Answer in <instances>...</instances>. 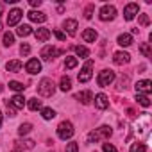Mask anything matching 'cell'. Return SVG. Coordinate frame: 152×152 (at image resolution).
Segmentation results:
<instances>
[{"instance_id": "obj_1", "label": "cell", "mask_w": 152, "mask_h": 152, "mask_svg": "<svg viewBox=\"0 0 152 152\" xmlns=\"http://www.w3.org/2000/svg\"><path fill=\"white\" fill-rule=\"evenodd\" d=\"M113 134V129L109 127V125H102V127H99V129H95V131H91L90 134H88V143H97V141H100V140H106V138H109Z\"/></svg>"}, {"instance_id": "obj_2", "label": "cell", "mask_w": 152, "mask_h": 152, "mask_svg": "<svg viewBox=\"0 0 152 152\" xmlns=\"http://www.w3.org/2000/svg\"><path fill=\"white\" fill-rule=\"evenodd\" d=\"M54 91H56V84H54L52 79L45 77V79L39 81V84H38V93H39L41 97H52Z\"/></svg>"}, {"instance_id": "obj_3", "label": "cell", "mask_w": 152, "mask_h": 152, "mask_svg": "<svg viewBox=\"0 0 152 152\" xmlns=\"http://www.w3.org/2000/svg\"><path fill=\"white\" fill-rule=\"evenodd\" d=\"M73 132H75V129H73L72 122H68V120H64V122H61V124L57 125V136H59L63 141L70 140V138L73 136Z\"/></svg>"}, {"instance_id": "obj_4", "label": "cell", "mask_w": 152, "mask_h": 152, "mask_svg": "<svg viewBox=\"0 0 152 152\" xmlns=\"http://www.w3.org/2000/svg\"><path fill=\"white\" fill-rule=\"evenodd\" d=\"M115 81V72L113 70H102V72H99V75H97V83H99V86H102V88H106V86H109L111 83Z\"/></svg>"}, {"instance_id": "obj_5", "label": "cell", "mask_w": 152, "mask_h": 152, "mask_svg": "<svg viewBox=\"0 0 152 152\" xmlns=\"http://www.w3.org/2000/svg\"><path fill=\"white\" fill-rule=\"evenodd\" d=\"M93 75V59H88L79 72V83H88Z\"/></svg>"}, {"instance_id": "obj_6", "label": "cell", "mask_w": 152, "mask_h": 152, "mask_svg": "<svg viewBox=\"0 0 152 152\" xmlns=\"http://www.w3.org/2000/svg\"><path fill=\"white\" fill-rule=\"evenodd\" d=\"M99 16H100V20H102V22L115 20V16H116V9H115V6H109V4L102 6V7H100V11H99Z\"/></svg>"}, {"instance_id": "obj_7", "label": "cell", "mask_w": 152, "mask_h": 152, "mask_svg": "<svg viewBox=\"0 0 152 152\" xmlns=\"http://www.w3.org/2000/svg\"><path fill=\"white\" fill-rule=\"evenodd\" d=\"M59 54H63V50H59V48H56V47H52V45H47V47L41 48V59H45V61H52V59L57 57Z\"/></svg>"}, {"instance_id": "obj_8", "label": "cell", "mask_w": 152, "mask_h": 152, "mask_svg": "<svg viewBox=\"0 0 152 152\" xmlns=\"http://www.w3.org/2000/svg\"><path fill=\"white\" fill-rule=\"evenodd\" d=\"M134 90H136V93H138V95H148V93L152 91V83H150L148 79L138 81V83L134 84Z\"/></svg>"}, {"instance_id": "obj_9", "label": "cell", "mask_w": 152, "mask_h": 152, "mask_svg": "<svg viewBox=\"0 0 152 152\" xmlns=\"http://www.w3.org/2000/svg\"><path fill=\"white\" fill-rule=\"evenodd\" d=\"M22 16H23V11H22V9H18V7L11 9V11H9V15H7V25H9V27L18 25V23H20V20H22Z\"/></svg>"}, {"instance_id": "obj_10", "label": "cell", "mask_w": 152, "mask_h": 152, "mask_svg": "<svg viewBox=\"0 0 152 152\" xmlns=\"http://www.w3.org/2000/svg\"><path fill=\"white\" fill-rule=\"evenodd\" d=\"M138 13H140V6H138V4H134V2H131V4H127V6H125V9H124V18H125L127 22H131Z\"/></svg>"}, {"instance_id": "obj_11", "label": "cell", "mask_w": 152, "mask_h": 152, "mask_svg": "<svg viewBox=\"0 0 152 152\" xmlns=\"http://www.w3.org/2000/svg\"><path fill=\"white\" fill-rule=\"evenodd\" d=\"M25 70H27L31 75L39 73V72H41V61L36 59V57H31V59L27 61V64H25Z\"/></svg>"}, {"instance_id": "obj_12", "label": "cell", "mask_w": 152, "mask_h": 152, "mask_svg": "<svg viewBox=\"0 0 152 152\" xmlns=\"http://www.w3.org/2000/svg\"><path fill=\"white\" fill-rule=\"evenodd\" d=\"M129 61H131V56H129L127 52H115V54H113V63L118 64V66H124V64H127Z\"/></svg>"}, {"instance_id": "obj_13", "label": "cell", "mask_w": 152, "mask_h": 152, "mask_svg": "<svg viewBox=\"0 0 152 152\" xmlns=\"http://www.w3.org/2000/svg\"><path fill=\"white\" fill-rule=\"evenodd\" d=\"M95 107H99V109H106V107H109V99H107V95H104V93H99V95H95Z\"/></svg>"}, {"instance_id": "obj_14", "label": "cell", "mask_w": 152, "mask_h": 152, "mask_svg": "<svg viewBox=\"0 0 152 152\" xmlns=\"http://www.w3.org/2000/svg\"><path fill=\"white\" fill-rule=\"evenodd\" d=\"M75 99L81 100L84 106H88V104H91V100H93V93H91L90 90H84V91H81V93L75 95Z\"/></svg>"}, {"instance_id": "obj_15", "label": "cell", "mask_w": 152, "mask_h": 152, "mask_svg": "<svg viewBox=\"0 0 152 152\" xmlns=\"http://www.w3.org/2000/svg\"><path fill=\"white\" fill-rule=\"evenodd\" d=\"M27 16H29L31 22H36V23H43V22L47 20V15L41 13V11H29Z\"/></svg>"}, {"instance_id": "obj_16", "label": "cell", "mask_w": 152, "mask_h": 152, "mask_svg": "<svg viewBox=\"0 0 152 152\" xmlns=\"http://www.w3.org/2000/svg\"><path fill=\"white\" fill-rule=\"evenodd\" d=\"M34 36H36V39L38 41H47L48 38H50V29H47V27H39V29H36L34 31Z\"/></svg>"}, {"instance_id": "obj_17", "label": "cell", "mask_w": 152, "mask_h": 152, "mask_svg": "<svg viewBox=\"0 0 152 152\" xmlns=\"http://www.w3.org/2000/svg\"><path fill=\"white\" fill-rule=\"evenodd\" d=\"M15 109H23V106H25V99H23V95H15V97H11L9 100H7Z\"/></svg>"}, {"instance_id": "obj_18", "label": "cell", "mask_w": 152, "mask_h": 152, "mask_svg": "<svg viewBox=\"0 0 152 152\" xmlns=\"http://www.w3.org/2000/svg\"><path fill=\"white\" fill-rule=\"evenodd\" d=\"M63 27H64V31H66L70 36H73L75 32H77V27H79V25H77V20H72V18H70V20H64Z\"/></svg>"}, {"instance_id": "obj_19", "label": "cell", "mask_w": 152, "mask_h": 152, "mask_svg": "<svg viewBox=\"0 0 152 152\" xmlns=\"http://www.w3.org/2000/svg\"><path fill=\"white\" fill-rule=\"evenodd\" d=\"M97 38H99V34H97L95 29H86V31L83 32V39H84L86 43H95Z\"/></svg>"}, {"instance_id": "obj_20", "label": "cell", "mask_w": 152, "mask_h": 152, "mask_svg": "<svg viewBox=\"0 0 152 152\" xmlns=\"http://www.w3.org/2000/svg\"><path fill=\"white\" fill-rule=\"evenodd\" d=\"M116 43H118L120 47H131V45H132V36L127 34V32H124V34H120V36L116 38Z\"/></svg>"}, {"instance_id": "obj_21", "label": "cell", "mask_w": 152, "mask_h": 152, "mask_svg": "<svg viewBox=\"0 0 152 152\" xmlns=\"http://www.w3.org/2000/svg\"><path fill=\"white\" fill-rule=\"evenodd\" d=\"M6 70H7V72H11V73H16V72H20V70H22V61H18V59H15V61H9V63L6 64Z\"/></svg>"}, {"instance_id": "obj_22", "label": "cell", "mask_w": 152, "mask_h": 152, "mask_svg": "<svg viewBox=\"0 0 152 152\" xmlns=\"http://www.w3.org/2000/svg\"><path fill=\"white\" fill-rule=\"evenodd\" d=\"M16 34H18V36H22V38H27L29 34H32V27L23 23V25H20V27L16 29Z\"/></svg>"}, {"instance_id": "obj_23", "label": "cell", "mask_w": 152, "mask_h": 152, "mask_svg": "<svg viewBox=\"0 0 152 152\" xmlns=\"http://www.w3.org/2000/svg\"><path fill=\"white\" fill-rule=\"evenodd\" d=\"M136 102L140 104V106H143V107H150V99H148V95H138L136 93Z\"/></svg>"}, {"instance_id": "obj_24", "label": "cell", "mask_w": 152, "mask_h": 152, "mask_svg": "<svg viewBox=\"0 0 152 152\" xmlns=\"http://www.w3.org/2000/svg\"><path fill=\"white\" fill-rule=\"evenodd\" d=\"M61 91H70V88H72V81H70V77L68 75H63L61 77Z\"/></svg>"}, {"instance_id": "obj_25", "label": "cell", "mask_w": 152, "mask_h": 152, "mask_svg": "<svg viewBox=\"0 0 152 152\" xmlns=\"http://www.w3.org/2000/svg\"><path fill=\"white\" fill-rule=\"evenodd\" d=\"M27 106H29L31 111H38V109H41V100H38L36 97H34V99H29Z\"/></svg>"}, {"instance_id": "obj_26", "label": "cell", "mask_w": 152, "mask_h": 152, "mask_svg": "<svg viewBox=\"0 0 152 152\" xmlns=\"http://www.w3.org/2000/svg\"><path fill=\"white\" fill-rule=\"evenodd\" d=\"M129 152H147V145H145V143L136 141V143H132V145H131Z\"/></svg>"}, {"instance_id": "obj_27", "label": "cell", "mask_w": 152, "mask_h": 152, "mask_svg": "<svg viewBox=\"0 0 152 152\" xmlns=\"http://www.w3.org/2000/svg\"><path fill=\"white\" fill-rule=\"evenodd\" d=\"M9 90H13V91H23L25 90V86H23V83H18V81H9Z\"/></svg>"}, {"instance_id": "obj_28", "label": "cell", "mask_w": 152, "mask_h": 152, "mask_svg": "<svg viewBox=\"0 0 152 152\" xmlns=\"http://www.w3.org/2000/svg\"><path fill=\"white\" fill-rule=\"evenodd\" d=\"M41 116H43L45 120H52V118L56 116V111L50 109V107H41Z\"/></svg>"}, {"instance_id": "obj_29", "label": "cell", "mask_w": 152, "mask_h": 152, "mask_svg": "<svg viewBox=\"0 0 152 152\" xmlns=\"http://www.w3.org/2000/svg\"><path fill=\"white\" fill-rule=\"evenodd\" d=\"M13 43H15V34H13L11 31L4 32V45H6V47H11Z\"/></svg>"}, {"instance_id": "obj_30", "label": "cell", "mask_w": 152, "mask_h": 152, "mask_svg": "<svg viewBox=\"0 0 152 152\" xmlns=\"http://www.w3.org/2000/svg\"><path fill=\"white\" fill-rule=\"evenodd\" d=\"M140 52H141L145 57H152V50H150V45H148V43H141V45H140Z\"/></svg>"}, {"instance_id": "obj_31", "label": "cell", "mask_w": 152, "mask_h": 152, "mask_svg": "<svg viewBox=\"0 0 152 152\" xmlns=\"http://www.w3.org/2000/svg\"><path fill=\"white\" fill-rule=\"evenodd\" d=\"M31 131H32V125H31V124H22V125L18 127V134H20V136H25V134H29Z\"/></svg>"}, {"instance_id": "obj_32", "label": "cell", "mask_w": 152, "mask_h": 152, "mask_svg": "<svg viewBox=\"0 0 152 152\" xmlns=\"http://www.w3.org/2000/svg\"><path fill=\"white\" fill-rule=\"evenodd\" d=\"M75 54H77L79 57H88V56H90V50H88L86 47L77 45V47H75Z\"/></svg>"}, {"instance_id": "obj_33", "label": "cell", "mask_w": 152, "mask_h": 152, "mask_svg": "<svg viewBox=\"0 0 152 152\" xmlns=\"http://www.w3.org/2000/svg\"><path fill=\"white\" fill-rule=\"evenodd\" d=\"M75 66H77V57H66V59H64V68L72 70V68H75Z\"/></svg>"}, {"instance_id": "obj_34", "label": "cell", "mask_w": 152, "mask_h": 152, "mask_svg": "<svg viewBox=\"0 0 152 152\" xmlns=\"http://www.w3.org/2000/svg\"><path fill=\"white\" fill-rule=\"evenodd\" d=\"M93 11H95V6H93V4H90V6L84 9V18H86V20H90V18L93 16Z\"/></svg>"}, {"instance_id": "obj_35", "label": "cell", "mask_w": 152, "mask_h": 152, "mask_svg": "<svg viewBox=\"0 0 152 152\" xmlns=\"http://www.w3.org/2000/svg\"><path fill=\"white\" fill-rule=\"evenodd\" d=\"M102 150H104V152H118V148H116L113 143H104V145H102Z\"/></svg>"}, {"instance_id": "obj_36", "label": "cell", "mask_w": 152, "mask_h": 152, "mask_svg": "<svg viewBox=\"0 0 152 152\" xmlns=\"http://www.w3.org/2000/svg\"><path fill=\"white\" fill-rule=\"evenodd\" d=\"M66 152H79V145L75 143V141H70L66 145Z\"/></svg>"}, {"instance_id": "obj_37", "label": "cell", "mask_w": 152, "mask_h": 152, "mask_svg": "<svg viewBox=\"0 0 152 152\" xmlns=\"http://www.w3.org/2000/svg\"><path fill=\"white\" fill-rule=\"evenodd\" d=\"M20 54H22V56H29V54H31V45H29V43H23V45L20 47Z\"/></svg>"}, {"instance_id": "obj_38", "label": "cell", "mask_w": 152, "mask_h": 152, "mask_svg": "<svg viewBox=\"0 0 152 152\" xmlns=\"http://www.w3.org/2000/svg\"><path fill=\"white\" fill-rule=\"evenodd\" d=\"M148 23H150V18H148V15H140V25L147 27Z\"/></svg>"}, {"instance_id": "obj_39", "label": "cell", "mask_w": 152, "mask_h": 152, "mask_svg": "<svg viewBox=\"0 0 152 152\" xmlns=\"http://www.w3.org/2000/svg\"><path fill=\"white\" fill-rule=\"evenodd\" d=\"M54 36H56V38H57L59 41H64V39H66V34H64L63 31H57V29L54 31Z\"/></svg>"}, {"instance_id": "obj_40", "label": "cell", "mask_w": 152, "mask_h": 152, "mask_svg": "<svg viewBox=\"0 0 152 152\" xmlns=\"http://www.w3.org/2000/svg\"><path fill=\"white\" fill-rule=\"evenodd\" d=\"M7 116H11V118H15V116H16V109H15L9 102H7Z\"/></svg>"}, {"instance_id": "obj_41", "label": "cell", "mask_w": 152, "mask_h": 152, "mask_svg": "<svg viewBox=\"0 0 152 152\" xmlns=\"http://www.w3.org/2000/svg\"><path fill=\"white\" fill-rule=\"evenodd\" d=\"M18 145H22L25 148H34V141L32 140H23V143H18Z\"/></svg>"}, {"instance_id": "obj_42", "label": "cell", "mask_w": 152, "mask_h": 152, "mask_svg": "<svg viewBox=\"0 0 152 152\" xmlns=\"http://www.w3.org/2000/svg\"><path fill=\"white\" fill-rule=\"evenodd\" d=\"M29 4H31L32 7H39V6H41V0H31Z\"/></svg>"}, {"instance_id": "obj_43", "label": "cell", "mask_w": 152, "mask_h": 152, "mask_svg": "<svg viewBox=\"0 0 152 152\" xmlns=\"http://www.w3.org/2000/svg\"><path fill=\"white\" fill-rule=\"evenodd\" d=\"M2 11H4V4L0 2V16H2ZM0 29H2V25H0Z\"/></svg>"}, {"instance_id": "obj_44", "label": "cell", "mask_w": 152, "mask_h": 152, "mask_svg": "<svg viewBox=\"0 0 152 152\" xmlns=\"http://www.w3.org/2000/svg\"><path fill=\"white\" fill-rule=\"evenodd\" d=\"M0 127H2V113H0Z\"/></svg>"}, {"instance_id": "obj_45", "label": "cell", "mask_w": 152, "mask_h": 152, "mask_svg": "<svg viewBox=\"0 0 152 152\" xmlns=\"http://www.w3.org/2000/svg\"><path fill=\"white\" fill-rule=\"evenodd\" d=\"M11 152H20V150H11Z\"/></svg>"}]
</instances>
